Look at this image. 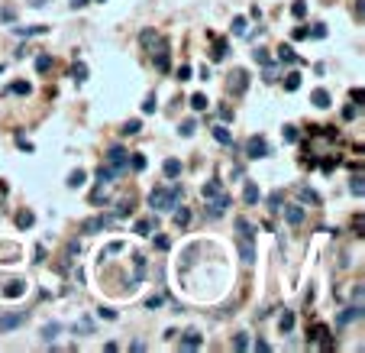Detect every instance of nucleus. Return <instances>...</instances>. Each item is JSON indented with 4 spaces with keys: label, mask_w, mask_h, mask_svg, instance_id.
Returning <instances> with one entry per match:
<instances>
[{
    "label": "nucleus",
    "mask_w": 365,
    "mask_h": 353,
    "mask_svg": "<svg viewBox=\"0 0 365 353\" xmlns=\"http://www.w3.org/2000/svg\"><path fill=\"white\" fill-rule=\"evenodd\" d=\"M136 234L139 237H149L152 234V221H136Z\"/></svg>",
    "instance_id": "c85d7f7f"
},
{
    "label": "nucleus",
    "mask_w": 365,
    "mask_h": 353,
    "mask_svg": "<svg viewBox=\"0 0 365 353\" xmlns=\"http://www.w3.org/2000/svg\"><path fill=\"white\" fill-rule=\"evenodd\" d=\"M255 350H259V353H269V350H272V347H269V344H265V340H255Z\"/></svg>",
    "instance_id": "09e8293b"
},
{
    "label": "nucleus",
    "mask_w": 365,
    "mask_h": 353,
    "mask_svg": "<svg viewBox=\"0 0 365 353\" xmlns=\"http://www.w3.org/2000/svg\"><path fill=\"white\" fill-rule=\"evenodd\" d=\"M58 331H62V324H46V331H42V337H46V340H52Z\"/></svg>",
    "instance_id": "473e14b6"
},
{
    "label": "nucleus",
    "mask_w": 365,
    "mask_h": 353,
    "mask_svg": "<svg viewBox=\"0 0 365 353\" xmlns=\"http://www.w3.org/2000/svg\"><path fill=\"white\" fill-rule=\"evenodd\" d=\"M284 88H288V91H297V88H301V75H297V71H294V75H288Z\"/></svg>",
    "instance_id": "7c9ffc66"
},
{
    "label": "nucleus",
    "mask_w": 365,
    "mask_h": 353,
    "mask_svg": "<svg viewBox=\"0 0 365 353\" xmlns=\"http://www.w3.org/2000/svg\"><path fill=\"white\" fill-rule=\"evenodd\" d=\"M282 211H284V217H288L291 227L304 224V208H301V204H282Z\"/></svg>",
    "instance_id": "39448f33"
},
{
    "label": "nucleus",
    "mask_w": 365,
    "mask_h": 353,
    "mask_svg": "<svg viewBox=\"0 0 365 353\" xmlns=\"http://www.w3.org/2000/svg\"><path fill=\"white\" fill-rule=\"evenodd\" d=\"M200 344H204V337H200L197 331H187V334H185V340H181V350H197Z\"/></svg>",
    "instance_id": "1a4fd4ad"
},
{
    "label": "nucleus",
    "mask_w": 365,
    "mask_h": 353,
    "mask_svg": "<svg viewBox=\"0 0 365 353\" xmlns=\"http://www.w3.org/2000/svg\"><path fill=\"white\" fill-rule=\"evenodd\" d=\"M14 33L16 36H39V33H46V26H14Z\"/></svg>",
    "instance_id": "2eb2a0df"
},
{
    "label": "nucleus",
    "mask_w": 365,
    "mask_h": 353,
    "mask_svg": "<svg viewBox=\"0 0 365 353\" xmlns=\"http://www.w3.org/2000/svg\"><path fill=\"white\" fill-rule=\"evenodd\" d=\"M278 59H282V62H294V52H291V46H282V49H278Z\"/></svg>",
    "instance_id": "bb28decb"
},
{
    "label": "nucleus",
    "mask_w": 365,
    "mask_h": 353,
    "mask_svg": "<svg viewBox=\"0 0 365 353\" xmlns=\"http://www.w3.org/2000/svg\"><path fill=\"white\" fill-rule=\"evenodd\" d=\"M220 182H217V179H210V182H207V185H204V198H210V194H220Z\"/></svg>",
    "instance_id": "4be33fe9"
},
{
    "label": "nucleus",
    "mask_w": 365,
    "mask_h": 353,
    "mask_svg": "<svg viewBox=\"0 0 365 353\" xmlns=\"http://www.w3.org/2000/svg\"><path fill=\"white\" fill-rule=\"evenodd\" d=\"M240 249H242V263H252V259H255V249H252V240H249V243H246V240H242V247H240Z\"/></svg>",
    "instance_id": "6ab92c4d"
},
{
    "label": "nucleus",
    "mask_w": 365,
    "mask_h": 353,
    "mask_svg": "<svg viewBox=\"0 0 365 353\" xmlns=\"http://www.w3.org/2000/svg\"><path fill=\"white\" fill-rule=\"evenodd\" d=\"M23 321H26V314H4V318H0V331H14Z\"/></svg>",
    "instance_id": "0eeeda50"
},
{
    "label": "nucleus",
    "mask_w": 365,
    "mask_h": 353,
    "mask_svg": "<svg viewBox=\"0 0 365 353\" xmlns=\"http://www.w3.org/2000/svg\"><path fill=\"white\" fill-rule=\"evenodd\" d=\"M269 204H272V211H282V194H272Z\"/></svg>",
    "instance_id": "79ce46f5"
},
{
    "label": "nucleus",
    "mask_w": 365,
    "mask_h": 353,
    "mask_svg": "<svg viewBox=\"0 0 365 353\" xmlns=\"http://www.w3.org/2000/svg\"><path fill=\"white\" fill-rule=\"evenodd\" d=\"M126 156H130V153H126L123 146H113L110 153H107V162H110V166L117 169V172H123V169H126V162H130V159H126Z\"/></svg>",
    "instance_id": "7ed1b4c3"
},
{
    "label": "nucleus",
    "mask_w": 365,
    "mask_h": 353,
    "mask_svg": "<svg viewBox=\"0 0 365 353\" xmlns=\"http://www.w3.org/2000/svg\"><path fill=\"white\" fill-rule=\"evenodd\" d=\"M349 192H352V194H356V198H362V194H365V185H362V175H356V179H352Z\"/></svg>",
    "instance_id": "b1692460"
},
{
    "label": "nucleus",
    "mask_w": 365,
    "mask_h": 353,
    "mask_svg": "<svg viewBox=\"0 0 365 353\" xmlns=\"http://www.w3.org/2000/svg\"><path fill=\"white\" fill-rule=\"evenodd\" d=\"M117 221H120L117 214H110V217H97V221H88V224H84V230H88V234H91V230H103V227H113Z\"/></svg>",
    "instance_id": "423d86ee"
},
{
    "label": "nucleus",
    "mask_w": 365,
    "mask_h": 353,
    "mask_svg": "<svg viewBox=\"0 0 365 353\" xmlns=\"http://www.w3.org/2000/svg\"><path fill=\"white\" fill-rule=\"evenodd\" d=\"M36 69H39V71H48V69H52V59H48V56H39V59H36Z\"/></svg>",
    "instance_id": "72a5a7b5"
},
{
    "label": "nucleus",
    "mask_w": 365,
    "mask_h": 353,
    "mask_svg": "<svg viewBox=\"0 0 365 353\" xmlns=\"http://www.w3.org/2000/svg\"><path fill=\"white\" fill-rule=\"evenodd\" d=\"M187 78H191V69H187V65H181V69H178V81H187Z\"/></svg>",
    "instance_id": "49530a36"
},
{
    "label": "nucleus",
    "mask_w": 365,
    "mask_h": 353,
    "mask_svg": "<svg viewBox=\"0 0 365 353\" xmlns=\"http://www.w3.org/2000/svg\"><path fill=\"white\" fill-rule=\"evenodd\" d=\"M187 221H191V211H187V208H178V211H175V224H178V227H185Z\"/></svg>",
    "instance_id": "5701e85b"
},
{
    "label": "nucleus",
    "mask_w": 365,
    "mask_h": 353,
    "mask_svg": "<svg viewBox=\"0 0 365 353\" xmlns=\"http://www.w3.org/2000/svg\"><path fill=\"white\" fill-rule=\"evenodd\" d=\"M301 198H304V201H310V204H317V194L310 192V188H301Z\"/></svg>",
    "instance_id": "4c0bfd02"
},
{
    "label": "nucleus",
    "mask_w": 365,
    "mask_h": 353,
    "mask_svg": "<svg viewBox=\"0 0 365 353\" xmlns=\"http://www.w3.org/2000/svg\"><path fill=\"white\" fill-rule=\"evenodd\" d=\"M236 230H240L242 240H252V234H255V227L246 221V217H240V221H236Z\"/></svg>",
    "instance_id": "f8f14e48"
},
{
    "label": "nucleus",
    "mask_w": 365,
    "mask_h": 353,
    "mask_svg": "<svg viewBox=\"0 0 365 353\" xmlns=\"http://www.w3.org/2000/svg\"><path fill=\"white\" fill-rule=\"evenodd\" d=\"M139 39H143V46H149V49H152V56H155V52H165V39H162L159 33H152V29H145V33L139 36Z\"/></svg>",
    "instance_id": "20e7f679"
},
{
    "label": "nucleus",
    "mask_w": 365,
    "mask_h": 353,
    "mask_svg": "<svg viewBox=\"0 0 365 353\" xmlns=\"http://www.w3.org/2000/svg\"><path fill=\"white\" fill-rule=\"evenodd\" d=\"M214 139H217V143H223V146H230V143H233V136H230V130H223V126H217V130H214Z\"/></svg>",
    "instance_id": "aec40b11"
},
{
    "label": "nucleus",
    "mask_w": 365,
    "mask_h": 353,
    "mask_svg": "<svg viewBox=\"0 0 365 353\" xmlns=\"http://www.w3.org/2000/svg\"><path fill=\"white\" fill-rule=\"evenodd\" d=\"M191 107H194V111H207V97L204 94H194L191 97Z\"/></svg>",
    "instance_id": "cd10ccee"
},
{
    "label": "nucleus",
    "mask_w": 365,
    "mask_h": 353,
    "mask_svg": "<svg viewBox=\"0 0 365 353\" xmlns=\"http://www.w3.org/2000/svg\"><path fill=\"white\" fill-rule=\"evenodd\" d=\"M194 133V120H187V124H181V136H191Z\"/></svg>",
    "instance_id": "c03bdc74"
},
{
    "label": "nucleus",
    "mask_w": 365,
    "mask_h": 353,
    "mask_svg": "<svg viewBox=\"0 0 365 353\" xmlns=\"http://www.w3.org/2000/svg\"><path fill=\"white\" fill-rule=\"evenodd\" d=\"M130 350H133V353H143V350H145V344H143V340H133Z\"/></svg>",
    "instance_id": "8fccbe9b"
},
{
    "label": "nucleus",
    "mask_w": 365,
    "mask_h": 353,
    "mask_svg": "<svg viewBox=\"0 0 365 353\" xmlns=\"http://www.w3.org/2000/svg\"><path fill=\"white\" fill-rule=\"evenodd\" d=\"M75 78H78V81H84V78H88V69H84V65H81V62H78V65H75Z\"/></svg>",
    "instance_id": "ea45409f"
},
{
    "label": "nucleus",
    "mask_w": 365,
    "mask_h": 353,
    "mask_svg": "<svg viewBox=\"0 0 365 353\" xmlns=\"http://www.w3.org/2000/svg\"><path fill=\"white\" fill-rule=\"evenodd\" d=\"M233 347H236V350H246V347H249V337H246V334H236Z\"/></svg>",
    "instance_id": "c9c22d12"
},
{
    "label": "nucleus",
    "mask_w": 365,
    "mask_h": 353,
    "mask_svg": "<svg viewBox=\"0 0 365 353\" xmlns=\"http://www.w3.org/2000/svg\"><path fill=\"white\" fill-rule=\"evenodd\" d=\"M165 175H168V179H178V175H181V162L178 159H168L165 162Z\"/></svg>",
    "instance_id": "f3484780"
},
{
    "label": "nucleus",
    "mask_w": 365,
    "mask_h": 353,
    "mask_svg": "<svg viewBox=\"0 0 365 353\" xmlns=\"http://www.w3.org/2000/svg\"><path fill=\"white\" fill-rule=\"evenodd\" d=\"M227 52H230V46H227V42H217V46H214V52H210V59H223V56H227Z\"/></svg>",
    "instance_id": "a878e982"
},
{
    "label": "nucleus",
    "mask_w": 365,
    "mask_h": 353,
    "mask_svg": "<svg viewBox=\"0 0 365 353\" xmlns=\"http://www.w3.org/2000/svg\"><path fill=\"white\" fill-rule=\"evenodd\" d=\"M233 33H246V20H242V16L233 20Z\"/></svg>",
    "instance_id": "58836bf2"
},
{
    "label": "nucleus",
    "mask_w": 365,
    "mask_h": 353,
    "mask_svg": "<svg viewBox=\"0 0 365 353\" xmlns=\"http://www.w3.org/2000/svg\"><path fill=\"white\" fill-rule=\"evenodd\" d=\"M91 201H94V204H103V201H107V192H103V188H97V192L91 194Z\"/></svg>",
    "instance_id": "e433bc0d"
},
{
    "label": "nucleus",
    "mask_w": 365,
    "mask_h": 353,
    "mask_svg": "<svg viewBox=\"0 0 365 353\" xmlns=\"http://www.w3.org/2000/svg\"><path fill=\"white\" fill-rule=\"evenodd\" d=\"M33 221H36V217H33V211H20V217H16V224H20L23 230H29V227H33Z\"/></svg>",
    "instance_id": "a211bd4d"
},
{
    "label": "nucleus",
    "mask_w": 365,
    "mask_h": 353,
    "mask_svg": "<svg viewBox=\"0 0 365 353\" xmlns=\"http://www.w3.org/2000/svg\"><path fill=\"white\" fill-rule=\"evenodd\" d=\"M133 169H145V156H133Z\"/></svg>",
    "instance_id": "de8ad7c7"
},
{
    "label": "nucleus",
    "mask_w": 365,
    "mask_h": 353,
    "mask_svg": "<svg viewBox=\"0 0 365 353\" xmlns=\"http://www.w3.org/2000/svg\"><path fill=\"white\" fill-rule=\"evenodd\" d=\"M91 327H94V321H91V318H84V321H78V324H75V331H78V334H88Z\"/></svg>",
    "instance_id": "f704fd0d"
},
{
    "label": "nucleus",
    "mask_w": 365,
    "mask_h": 353,
    "mask_svg": "<svg viewBox=\"0 0 365 353\" xmlns=\"http://www.w3.org/2000/svg\"><path fill=\"white\" fill-rule=\"evenodd\" d=\"M246 153H249V159H265V156H269V143H265V136H249Z\"/></svg>",
    "instance_id": "f03ea898"
},
{
    "label": "nucleus",
    "mask_w": 365,
    "mask_h": 353,
    "mask_svg": "<svg viewBox=\"0 0 365 353\" xmlns=\"http://www.w3.org/2000/svg\"><path fill=\"white\" fill-rule=\"evenodd\" d=\"M143 111H145V114H152V111H155V97H152V94H149V97H145V104H143Z\"/></svg>",
    "instance_id": "37998d69"
},
{
    "label": "nucleus",
    "mask_w": 365,
    "mask_h": 353,
    "mask_svg": "<svg viewBox=\"0 0 365 353\" xmlns=\"http://www.w3.org/2000/svg\"><path fill=\"white\" fill-rule=\"evenodd\" d=\"M291 14L304 16V14H307V4H304V0H294V4H291Z\"/></svg>",
    "instance_id": "2f4dec72"
},
{
    "label": "nucleus",
    "mask_w": 365,
    "mask_h": 353,
    "mask_svg": "<svg viewBox=\"0 0 365 353\" xmlns=\"http://www.w3.org/2000/svg\"><path fill=\"white\" fill-rule=\"evenodd\" d=\"M175 204H178V188L162 185V188H152L149 192V208L152 211H172Z\"/></svg>",
    "instance_id": "f257e3e1"
},
{
    "label": "nucleus",
    "mask_w": 365,
    "mask_h": 353,
    "mask_svg": "<svg viewBox=\"0 0 365 353\" xmlns=\"http://www.w3.org/2000/svg\"><path fill=\"white\" fill-rule=\"evenodd\" d=\"M362 318V305H356V308H346L343 314H339V327H346L349 321H359Z\"/></svg>",
    "instance_id": "9b49d317"
},
{
    "label": "nucleus",
    "mask_w": 365,
    "mask_h": 353,
    "mask_svg": "<svg viewBox=\"0 0 365 353\" xmlns=\"http://www.w3.org/2000/svg\"><path fill=\"white\" fill-rule=\"evenodd\" d=\"M310 101H314V107H330V94H327L324 88L314 91V97H310Z\"/></svg>",
    "instance_id": "4468645a"
},
{
    "label": "nucleus",
    "mask_w": 365,
    "mask_h": 353,
    "mask_svg": "<svg viewBox=\"0 0 365 353\" xmlns=\"http://www.w3.org/2000/svg\"><path fill=\"white\" fill-rule=\"evenodd\" d=\"M230 91H233V94L246 91V71H233V75H230Z\"/></svg>",
    "instance_id": "6e6552de"
},
{
    "label": "nucleus",
    "mask_w": 365,
    "mask_h": 353,
    "mask_svg": "<svg viewBox=\"0 0 365 353\" xmlns=\"http://www.w3.org/2000/svg\"><path fill=\"white\" fill-rule=\"evenodd\" d=\"M10 91H14V94H29V84H26V81H20V84H14Z\"/></svg>",
    "instance_id": "a19ab883"
},
{
    "label": "nucleus",
    "mask_w": 365,
    "mask_h": 353,
    "mask_svg": "<svg viewBox=\"0 0 365 353\" xmlns=\"http://www.w3.org/2000/svg\"><path fill=\"white\" fill-rule=\"evenodd\" d=\"M81 185H84V172L81 169H75V172L68 175V188H81Z\"/></svg>",
    "instance_id": "412c9836"
},
{
    "label": "nucleus",
    "mask_w": 365,
    "mask_h": 353,
    "mask_svg": "<svg viewBox=\"0 0 365 353\" xmlns=\"http://www.w3.org/2000/svg\"><path fill=\"white\" fill-rule=\"evenodd\" d=\"M23 289H26V282H20V279H16V282H10L7 289H4V295H7V298H20Z\"/></svg>",
    "instance_id": "ddd939ff"
},
{
    "label": "nucleus",
    "mask_w": 365,
    "mask_h": 353,
    "mask_svg": "<svg viewBox=\"0 0 365 353\" xmlns=\"http://www.w3.org/2000/svg\"><path fill=\"white\" fill-rule=\"evenodd\" d=\"M123 133H126V136H136V133H139V120H126Z\"/></svg>",
    "instance_id": "c756f323"
},
{
    "label": "nucleus",
    "mask_w": 365,
    "mask_h": 353,
    "mask_svg": "<svg viewBox=\"0 0 365 353\" xmlns=\"http://www.w3.org/2000/svg\"><path fill=\"white\" fill-rule=\"evenodd\" d=\"M310 36H317V39H320V36H327V29H324V26H320V23H317V26L310 29Z\"/></svg>",
    "instance_id": "3c124183"
},
{
    "label": "nucleus",
    "mask_w": 365,
    "mask_h": 353,
    "mask_svg": "<svg viewBox=\"0 0 365 353\" xmlns=\"http://www.w3.org/2000/svg\"><path fill=\"white\" fill-rule=\"evenodd\" d=\"M291 36H294V39H307V36H310V29H304V26H297V29H294V33H291Z\"/></svg>",
    "instance_id": "a18cd8bd"
},
{
    "label": "nucleus",
    "mask_w": 365,
    "mask_h": 353,
    "mask_svg": "<svg viewBox=\"0 0 365 353\" xmlns=\"http://www.w3.org/2000/svg\"><path fill=\"white\" fill-rule=\"evenodd\" d=\"M291 327H294V312H284V314H282V331L288 334Z\"/></svg>",
    "instance_id": "393cba45"
},
{
    "label": "nucleus",
    "mask_w": 365,
    "mask_h": 353,
    "mask_svg": "<svg viewBox=\"0 0 365 353\" xmlns=\"http://www.w3.org/2000/svg\"><path fill=\"white\" fill-rule=\"evenodd\" d=\"M210 198H214V194H210ZM227 208H230V198H227V194H220V198L210 201V214H214V217H220Z\"/></svg>",
    "instance_id": "9d476101"
},
{
    "label": "nucleus",
    "mask_w": 365,
    "mask_h": 353,
    "mask_svg": "<svg viewBox=\"0 0 365 353\" xmlns=\"http://www.w3.org/2000/svg\"><path fill=\"white\" fill-rule=\"evenodd\" d=\"M242 201H246V204H255V201H259V188H255L252 182H249L246 192H242Z\"/></svg>",
    "instance_id": "dca6fc26"
}]
</instances>
